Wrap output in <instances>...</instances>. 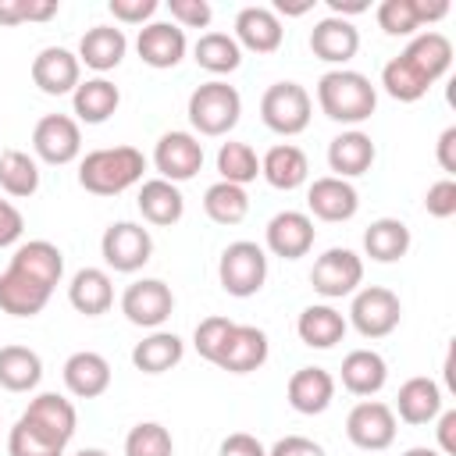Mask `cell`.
<instances>
[{
	"mask_svg": "<svg viewBox=\"0 0 456 456\" xmlns=\"http://www.w3.org/2000/svg\"><path fill=\"white\" fill-rule=\"evenodd\" d=\"M452 64V43L442 32H420L417 39H410V46L392 57L381 68V86L392 100L399 103H413L420 100Z\"/></svg>",
	"mask_w": 456,
	"mask_h": 456,
	"instance_id": "6da1fadb",
	"label": "cell"
},
{
	"mask_svg": "<svg viewBox=\"0 0 456 456\" xmlns=\"http://www.w3.org/2000/svg\"><path fill=\"white\" fill-rule=\"evenodd\" d=\"M146 171V157L135 146H107V150H93L82 157L78 164V185L93 196H118L125 189H132L135 182H142Z\"/></svg>",
	"mask_w": 456,
	"mask_h": 456,
	"instance_id": "7a4b0ae2",
	"label": "cell"
},
{
	"mask_svg": "<svg viewBox=\"0 0 456 456\" xmlns=\"http://www.w3.org/2000/svg\"><path fill=\"white\" fill-rule=\"evenodd\" d=\"M317 103L321 110L331 118V121H342V125H360L374 114L378 107V89L370 86L367 75L360 71H328L321 75L317 82Z\"/></svg>",
	"mask_w": 456,
	"mask_h": 456,
	"instance_id": "3957f363",
	"label": "cell"
},
{
	"mask_svg": "<svg viewBox=\"0 0 456 456\" xmlns=\"http://www.w3.org/2000/svg\"><path fill=\"white\" fill-rule=\"evenodd\" d=\"M242 114V96L228 82H203L189 96V121L200 135H224L239 125Z\"/></svg>",
	"mask_w": 456,
	"mask_h": 456,
	"instance_id": "277c9868",
	"label": "cell"
},
{
	"mask_svg": "<svg viewBox=\"0 0 456 456\" xmlns=\"http://www.w3.org/2000/svg\"><path fill=\"white\" fill-rule=\"evenodd\" d=\"M217 278H221V289L228 296H256L264 289V278H267V256L256 242L249 239H239L232 246H224L221 253V264H217Z\"/></svg>",
	"mask_w": 456,
	"mask_h": 456,
	"instance_id": "5b68a950",
	"label": "cell"
},
{
	"mask_svg": "<svg viewBox=\"0 0 456 456\" xmlns=\"http://www.w3.org/2000/svg\"><path fill=\"white\" fill-rule=\"evenodd\" d=\"M310 93L299 82H274L260 100V118L278 135H299L310 125Z\"/></svg>",
	"mask_w": 456,
	"mask_h": 456,
	"instance_id": "8992f818",
	"label": "cell"
},
{
	"mask_svg": "<svg viewBox=\"0 0 456 456\" xmlns=\"http://www.w3.org/2000/svg\"><path fill=\"white\" fill-rule=\"evenodd\" d=\"M403 317V303L392 289L385 285H367L353 296V306H349V321L353 328L363 335V338H385L388 331H395Z\"/></svg>",
	"mask_w": 456,
	"mask_h": 456,
	"instance_id": "52a82bcc",
	"label": "cell"
},
{
	"mask_svg": "<svg viewBox=\"0 0 456 456\" xmlns=\"http://www.w3.org/2000/svg\"><path fill=\"white\" fill-rule=\"evenodd\" d=\"M18 420H21L36 438H43V442H50V445H57V449H64V445L71 442L75 424H78L75 406H71L64 395H57V392L36 395V399L28 403V410H25Z\"/></svg>",
	"mask_w": 456,
	"mask_h": 456,
	"instance_id": "ba28073f",
	"label": "cell"
},
{
	"mask_svg": "<svg viewBox=\"0 0 456 456\" xmlns=\"http://www.w3.org/2000/svg\"><path fill=\"white\" fill-rule=\"evenodd\" d=\"M360 281H363V260L346 246H335V249H328L314 260L310 285L324 299H342V296L356 292Z\"/></svg>",
	"mask_w": 456,
	"mask_h": 456,
	"instance_id": "9c48e42d",
	"label": "cell"
},
{
	"mask_svg": "<svg viewBox=\"0 0 456 456\" xmlns=\"http://www.w3.org/2000/svg\"><path fill=\"white\" fill-rule=\"evenodd\" d=\"M100 253H103L107 267H114L121 274H132L153 256V239H150V232L142 224L114 221L100 239Z\"/></svg>",
	"mask_w": 456,
	"mask_h": 456,
	"instance_id": "30bf717a",
	"label": "cell"
},
{
	"mask_svg": "<svg viewBox=\"0 0 456 456\" xmlns=\"http://www.w3.org/2000/svg\"><path fill=\"white\" fill-rule=\"evenodd\" d=\"M346 435L356 449H367V452H381L395 442V413L392 406L378 403V399H363L349 410L346 417Z\"/></svg>",
	"mask_w": 456,
	"mask_h": 456,
	"instance_id": "8fae6325",
	"label": "cell"
},
{
	"mask_svg": "<svg viewBox=\"0 0 456 456\" xmlns=\"http://www.w3.org/2000/svg\"><path fill=\"white\" fill-rule=\"evenodd\" d=\"M175 310V296L160 278H139L121 296V314L139 328H160Z\"/></svg>",
	"mask_w": 456,
	"mask_h": 456,
	"instance_id": "7c38bea8",
	"label": "cell"
},
{
	"mask_svg": "<svg viewBox=\"0 0 456 456\" xmlns=\"http://www.w3.org/2000/svg\"><path fill=\"white\" fill-rule=\"evenodd\" d=\"M153 164L164 182H189L203 167V142L192 132H164L157 139Z\"/></svg>",
	"mask_w": 456,
	"mask_h": 456,
	"instance_id": "4fadbf2b",
	"label": "cell"
},
{
	"mask_svg": "<svg viewBox=\"0 0 456 456\" xmlns=\"http://www.w3.org/2000/svg\"><path fill=\"white\" fill-rule=\"evenodd\" d=\"M32 150L46 160V164H71L82 150V132L78 121L68 114H46L36 121L32 128Z\"/></svg>",
	"mask_w": 456,
	"mask_h": 456,
	"instance_id": "5bb4252c",
	"label": "cell"
},
{
	"mask_svg": "<svg viewBox=\"0 0 456 456\" xmlns=\"http://www.w3.org/2000/svg\"><path fill=\"white\" fill-rule=\"evenodd\" d=\"M78 53L64 50V46H46L36 53L32 61V82L46 93V96H64L78 89Z\"/></svg>",
	"mask_w": 456,
	"mask_h": 456,
	"instance_id": "9a60e30c",
	"label": "cell"
},
{
	"mask_svg": "<svg viewBox=\"0 0 456 456\" xmlns=\"http://www.w3.org/2000/svg\"><path fill=\"white\" fill-rule=\"evenodd\" d=\"M267 360V335L253 324H235L221 346V353L214 356V363L228 374H249Z\"/></svg>",
	"mask_w": 456,
	"mask_h": 456,
	"instance_id": "2e32d148",
	"label": "cell"
},
{
	"mask_svg": "<svg viewBox=\"0 0 456 456\" xmlns=\"http://www.w3.org/2000/svg\"><path fill=\"white\" fill-rule=\"evenodd\" d=\"M314 246V221L303 210H281L267 221V249L281 260H299Z\"/></svg>",
	"mask_w": 456,
	"mask_h": 456,
	"instance_id": "e0dca14e",
	"label": "cell"
},
{
	"mask_svg": "<svg viewBox=\"0 0 456 456\" xmlns=\"http://www.w3.org/2000/svg\"><path fill=\"white\" fill-rule=\"evenodd\" d=\"M50 285L36 281L32 274L18 271L7 264V271L0 274V310L11 317H36L46 303H50Z\"/></svg>",
	"mask_w": 456,
	"mask_h": 456,
	"instance_id": "ac0fdd59",
	"label": "cell"
},
{
	"mask_svg": "<svg viewBox=\"0 0 456 456\" xmlns=\"http://www.w3.org/2000/svg\"><path fill=\"white\" fill-rule=\"evenodd\" d=\"M449 14V4L445 0H381L378 4V25L388 32V36H413L420 25L428 21H438Z\"/></svg>",
	"mask_w": 456,
	"mask_h": 456,
	"instance_id": "d6986e66",
	"label": "cell"
},
{
	"mask_svg": "<svg viewBox=\"0 0 456 456\" xmlns=\"http://www.w3.org/2000/svg\"><path fill=\"white\" fill-rule=\"evenodd\" d=\"M310 50H314L317 61L346 64V61H353L356 50H360V32H356V25L346 21V18H335V14H331V18H321V21L314 25V32H310Z\"/></svg>",
	"mask_w": 456,
	"mask_h": 456,
	"instance_id": "ffe728a7",
	"label": "cell"
},
{
	"mask_svg": "<svg viewBox=\"0 0 456 456\" xmlns=\"http://www.w3.org/2000/svg\"><path fill=\"white\" fill-rule=\"evenodd\" d=\"M135 50L150 68H175L185 57V32L175 21H150L146 28H139Z\"/></svg>",
	"mask_w": 456,
	"mask_h": 456,
	"instance_id": "44dd1931",
	"label": "cell"
},
{
	"mask_svg": "<svg viewBox=\"0 0 456 456\" xmlns=\"http://www.w3.org/2000/svg\"><path fill=\"white\" fill-rule=\"evenodd\" d=\"M306 207L321 221H349L360 207V196L346 178L324 175V178H314V185L306 192Z\"/></svg>",
	"mask_w": 456,
	"mask_h": 456,
	"instance_id": "7402d4cb",
	"label": "cell"
},
{
	"mask_svg": "<svg viewBox=\"0 0 456 456\" xmlns=\"http://www.w3.org/2000/svg\"><path fill=\"white\" fill-rule=\"evenodd\" d=\"M285 395H289V406L296 413H306V417L324 413L331 406V399H335V378L324 367H299L289 378Z\"/></svg>",
	"mask_w": 456,
	"mask_h": 456,
	"instance_id": "603a6c76",
	"label": "cell"
},
{
	"mask_svg": "<svg viewBox=\"0 0 456 456\" xmlns=\"http://www.w3.org/2000/svg\"><path fill=\"white\" fill-rule=\"evenodd\" d=\"M281 21L271 7H242L235 14V43L239 50H253V53H274L281 46Z\"/></svg>",
	"mask_w": 456,
	"mask_h": 456,
	"instance_id": "cb8c5ba5",
	"label": "cell"
},
{
	"mask_svg": "<svg viewBox=\"0 0 456 456\" xmlns=\"http://www.w3.org/2000/svg\"><path fill=\"white\" fill-rule=\"evenodd\" d=\"M64 385L71 395L78 399H96L107 392L110 385V363L93 353V349H82V353H71L64 360Z\"/></svg>",
	"mask_w": 456,
	"mask_h": 456,
	"instance_id": "d4e9b609",
	"label": "cell"
},
{
	"mask_svg": "<svg viewBox=\"0 0 456 456\" xmlns=\"http://www.w3.org/2000/svg\"><path fill=\"white\" fill-rule=\"evenodd\" d=\"M125 50H128V39H125L121 28H114V25H93L82 36V43H78V64H86L93 71H110V68L121 64Z\"/></svg>",
	"mask_w": 456,
	"mask_h": 456,
	"instance_id": "484cf974",
	"label": "cell"
},
{
	"mask_svg": "<svg viewBox=\"0 0 456 456\" xmlns=\"http://www.w3.org/2000/svg\"><path fill=\"white\" fill-rule=\"evenodd\" d=\"M328 164H331V171H335V178H356V175H363V171H370V164H374V142H370V135L367 132H342V135H335L331 139V146H328Z\"/></svg>",
	"mask_w": 456,
	"mask_h": 456,
	"instance_id": "4316f807",
	"label": "cell"
},
{
	"mask_svg": "<svg viewBox=\"0 0 456 456\" xmlns=\"http://www.w3.org/2000/svg\"><path fill=\"white\" fill-rule=\"evenodd\" d=\"M260 175L267 178V185L289 192V189H299V185L306 182L310 164H306V153H303L299 146H292V142H278V146H271V150L264 153V160H260Z\"/></svg>",
	"mask_w": 456,
	"mask_h": 456,
	"instance_id": "83f0119b",
	"label": "cell"
},
{
	"mask_svg": "<svg viewBox=\"0 0 456 456\" xmlns=\"http://www.w3.org/2000/svg\"><path fill=\"white\" fill-rule=\"evenodd\" d=\"M68 299H71V306H75L78 314H86V317L107 314L110 303H114L110 274L100 271V267H82V271L71 278V285H68Z\"/></svg>",
	"mask_w": 456,
	"mask_h": 456,
	"instance_id": "f1b7e54d",
	"label": "cell"
},
{
	"mask_svg": "<svg viewBox=\"0 0 456 456\" xmlns=\"http://www.w3.org/2000/svg\"><path fill=\"white\" fill-rule=\"evenodd\" d=\"M346 317L335 310V306H328V303H317V306H306L303 314H299V321H296V331H299V338L310 346V349H331L335 342H342L346 338Z\"/></svg>",
	"mask_w": 456,
	"mask_h": 456,
	"instance_id": "f546056e",
	"label": "cell"
},
{
	"mask_svg": "<svg viewBox=\"0 0 456 456\" xmlns=\"http://www.w3.org/2000/svg\"><path fill=\"white\" fill-rule=\"evenodd\" d=\"M363 249L378 264H395L410 249V228L399 217H378L363 232Z\"/></svg>",
	"mask_w": 456,
	"mask_h": 456,
	"instance_id": "4dcf8cb0",
	"label": "cell"
},
{
	"mask_svg": "<svg viewBox=\"0 0 456 456\" xmlns=\"http://www.w3.org/2000/svg\"><path fill=\"white\" fill-rule=\"evenodd\" d=\"M11 267H18V271H25V274H32L36 281H43V285L53 289V285L61 281V274H64V256H61V249H57L53 242L32 239V242H21V246L14 249Z\"/></svg>",
	"mask_w": 456,
	"mask_h": 456,
	"instance_id": "1f68e13d",
	"label": "cell"
},
{
	"mask_svg": "<svg viewBox=\"0 0 456 456\" xmlns=\"http://www.w3.org/2000/svg\"><path fill=\"white\" fill-rule=\"evenodd\" d=\"M385 381H388V367H385L381 353H374V349H353L342 360V385L353 395H374V392L385 388Z\"/></svg>",
	"mask_w": 456,
	"mask_h": 456,
	"instance_id": "d6a6232c",
	"label": "cell"
},
{
	"mask_svg": "<svg viewBox=\"0 0 456 456\" xmlns=\"http://www.w3.org/2000/svg\"><path fill=\"white\" fill-rule=\"evenodd\" d=\"M395 410L406 424H428L442 413V388L431 378H410L395 395Z\"/></svg>",
	"mask_w": 456,
	"mask_h": 456,
	"instance_id": "836d02e7",
	"label": "cell"
},
{
	"mask_svg": "<svg viewBox=\"0 0 456 456\" xmlns=\"http://www.w3.org/2000/svg\"><path fill=\"white\" fill-rule=\"evenodd\" d=\"M71 103H75L78 121H86V125H103V121L118 110L121 93H118V86L107 82V78H86V82H78V89L71 93Z\"/></svg>",
	"mask_w": 456,
	"mask_h": 456,
	"instance_id": "e575fe53",
	"label": "cell"
},
{
	"mask_svg": "<svg viewBox=\"0 0 456 456\" xmlns=\"http://www.w3.org/2000/svg\"><path fill=\"white\" fill-rule=\"evenodd\" d=\"M135 203H139V214H142L150 224H175V221H182V214H185V200H182L178 185H171V182H164V178L142 182Z\"/></svg>",
	"mask_w": 456,
	"mask_h": 456,
	"instance_id": "d590c367",
	"label": "cell"
},
{
	"mask_svg": "<svg viewBox=\"0 0 456 456\" xmlns=\"http://www.w3.org/2000/svg\"><path fill=\"white\" fill-rule=\"evenodd\" d=\"M43 378V360L28 346H4L0 349V385L7 392H28Z\"/></svg>",
	"mask_w": 456,
	"mask_h": 456,
	"instance_id": "8d00e7d4",
	"label": "cell"
},
{
	"mask_svg": "<svg viewBox=\"0 0 456 456\" xmlns=\"http://www.w3.org/2000/svg\"><path fill=\"white\" fill-rule=\"evenodd\" d=\"M182 353H185V346L175 331H153L132 349V363L142 374H164L182 360Z\"/></svg>",
	"mask_w": 456,
	"mask_h": 456,
	"instance_id": "74e56055",
	"label": "cell"
},
{
	"mask_svg": "<svg viewBox=\"0 0 456 456\" xmlns=\"http://www.w3.org/2000/svg\"><path fill=\"white\" fill-rule=\"evenodd\" d=\"M192 53H196V64L207 68L210 75H228L242 64V50H239L235 36H228V32H203L196 39Z\"/></svg>",
	"mask_w": 456,
	"mask_h": 456,
	"instance_id": "f35d334b",
	"label": "cell"
},
{
	"mask_svg": "<svg viewBox=\"0 0 456 456\" xmlns=\"http://www.w3.org/2000/svg\"><path fill=\"white\" fill-rule=\"evenodd\" d=\"M203 210L214 224H239L246 214H249V196L242 185H232V182H214L207 192H203Z\"/></svg>",
	"mask_w": 456,
	"mask_h": 456,
	"instance_id": "ab89813d",
	"label": "cell"
},
{
	"mask_svg": "<svg viewBox=\"0 0 456 456\" xmlns=\"http://www.w3.org/2000/svg\"><path fill=\"white\" fill-rule=\"evenodd\" d=\"M0 189L7 196H18V200L32 196L39 189V167H36V160L28 153H21V150H4L0 153Z\"/></svg>",
	"mask_w": 456,
	"mask_h": 456,
	"instance_id": "60d3db41",
	"label": "cell"
},
{
	"mask_svg": "<svg viewBox=\"0 0 456 456\" xmlns=\"http://www.w3.org/2000/svg\"><path fill=\"white\" fill-rule=\"evenodd\" d=\"M217 171H221V182L246 185L260 175V160H256L249 142H224L217 150Z\"/></svg>",
	"mask_w": 456,
	"mask_h": 456,
	"instance_id": "b9f144b4",
	"label": "cell"
},
{
	"mask_svg": "<svg viewBox=\"0 0 456 456\" xmlns=\"http://www.w3.org/2000/svg\"><path fill=\"white\" fill-rule=\"evenodd\" d=\"M175 452V442H171V431L157 420H142L128 431L125 438V456H171Z\"/></svg>",
	"mask_w": 456,
	"mask_h": 456,
	"instance_id": "7bdbcfd3",
	"label": "cell"
},
{
	"mask_svg": "<svg viewBox=\"0 0 456 456\" xmlns=\"http://www.w3.org/2000/svg\"><path fill=\"white\" fill-rule=\"evenodd\" d=\"M232 328H235V321H228V317H203L196 324V338H192L196 353L214 363V356L221 353V346H224V338H228Z\"/></svg>",
	"mask_w": 456,
	"mask_h": 456,
	"instance_id": "ee69618b",
	"label": "cell"
},
{
	"mask_svg": "<svg viewBox=\"0 0 456 456\" xmlns=\"http://www.w3.org/2000/svg\"><path fill=\"white\" fill-rule=\"evenodd\" d=\"M7 452H11V456H64V449H57V445L36 438L21 420H18V424L11 428V435H7Z\"/></svg>",
	"mask_w": 456,
	"mask_h": 456,
	"instance_id": "f6af8a7d",
	"label": "cell"
},
{
	"mask_svg": "<svg viewBox=\"0 0 456 456\" xmlns=\"http://www.w3.org/2000/svg\"><path fill=\"white\" fill-rule=\"evenodd\" d=\"M167 11L175 18V25L185 32V28H207L214 11L207 0H167Z\"/></svg>",
	"mask_w": 456,
	"mask_h": 456,
	"instance_id": "bcb514c9",
	"label": "cell"
},
{
	"mask_svg": "<svg viewBox=\"0 0 456 456\" xmlns=\"http://www.w3.org/2000/svg\"><path fill=\"white\" fill-rule=\"evenodd\" d=\"M424 207H428L431 217H452L456 214V182L452 178L435 182L428 189V196H424Z\"/></svg>",
	"mask_w": 456,
	"mask_h": 456,
	"instance_id": "7dc6e473",
	"label": "cell"
},
{
	"mask_svg": "<svg viewBox=\"0 0 456 456\" xmlns=\"http://www.w3.org/2000/svg\"><path fill=\"white\" fill-rule=\"evenodd\" d=\"M107 7L114 21H125V25H142L146 18L157 14V0H110Z\"/></svg>",
	"mask_w": 456,
	"mask_h": 456,
	"instance_id": "c3c4849f",
	"label": "cell"
},
{
	"mask_svg": "<svg viewBox=\"0 0 456 456\" xmlns=\"http://www.w3.org/2000/svg\"><path fill=\"white\" fill-rule=\"evenodd\" d=\"M21 232H25L21 210H18L11 200H0V249H4V246H14V242L21 239Z\"/></svg>",
	"mask_w": 456,
	"mask_h": 456,
	"instance_id": "681fc988",
	"label": "cell"
},
{
	"mask_svg": "<svg viewBox=\"0 0 456 456\" xmlns=\"http://www.w3.org/2000/svg\"><path fill=\"white\" fill-rule=\"evenodd\" d=\"M267 456H328L314 438H303V435H285V438H278L271 449H267Z\"/></svg>",
	"mask_w": 456,
	"mask_h": 456,
	"instance_id": "f907efd6",
	"label": "cell"
},
{
	"mask_svg": "<svg viewBox=\"0 0 456 456\" xmlns=\"http://www.w3.org/2000/svg\"><path fill=\"white\" fill-rule=\"evenodd\" d=\"M217 456H267V449L260 445V438H256V435L235 431V435H228V438L221 442Z\"/></svg>",
	"mask_w": 456,
	"mask_h": 456,
	"instance_id": "816d5d0a",
	"label": "cell"
},
{
	"mask_svg": "<svg viewBox=\"0 0 456 456\" xmlns=\"http://www.w3.org/2000/svg\"><path fill=\"white\" fill-rule=\"evenodd\" d=\"M438 164L445 175H456V125H449L438 135Z\"/></svg>",
	"mask_w": 456,
	"mask_h": 456,
	"instance_id": "f5cc1de1",
	"label": "cell"
},
{
	"mask_svg": "<svg viewBox=\"0 0 456 456\" xmlns=\"http://www.w3.org/2000/svg\"><path fill=\"white\" fill-rule=\"evenodd\" d=\"M438 445L442 456H456V410H445L438 417Z\"/></svg>",
	"mask_w": 456,
	"mask_h": 456,
	"instance_id": "db71d44e",
	"label": "cell"
},
{
	"mask_svg": "<svg viewBox=\"0 0 456 456\" xmlns=\"http://www.w3.org/2000/svg\"><path fill=\"white\" fill-rule=\"evenodd\" d=\"M32 0H0V25H21L28 21Z\"/></svg>",
	"mask_w": 456,
	"mask_h": 456,
	"instance_id": "11a10c76",
	"label": "cell"
},
{
	"mask_svg": "<svg viewBox=\"0 0 456 456\" xmlns=\"http://www.w3.org/2000/svg\"><path fill=\"white\" fill-rule=\"evenodd\" d=\"M328 7L335 11V18H342V14H360V11H367V4H363V0H349V4H342V0H328Z\"/></svg>",
	"mask_w": 456,
	"mask_h": 456,
	"instance_id": "9f6ffc18",
	"label": "cell"
},
{
	"mask_svg": "<svg viewBox=\"0 0 456 456\" xmlns=\"http://www.w3.org/2000/svg\"><path fill=\"white\" fill-rule=\"evenodd\" d=\"M278 11H281V14H306V11H310V4H292V7H289L285 0H278Z\"/></svg>",
	"mask_w": 456,
	"mask_h": 456,
	"instance_id": "6f0895ef",
	"label": "cell"
},
{
	"mask_svg": "<svg viewBox=\"0 0 456 456\" xmlns=\"http://www.w3.org/2000/svg\"><path fill=\"white\" fill-rule=\"evenodd\" d=\"M403 456H442L438 449H428V445H417V449H406Z\"/></svg>",
	"mask_w": 456,
	"mask_h": 456,
	"instance_id": "680465c9",
	"label": "cell"
},
{
	"mask_svg": "<svg viewBox=\"0 0 456 456\" xmlns=\"http://www.w3.org/2000/svg\"><path fill=\"white\" fill-rule=\"evenodd\" d=\"M75 456H107V452H103V449H78Z\"/></svg>",
	"mask_w": 456,
	"mask_h": 456,
	"instance_id": "91938a15",
	"label": "cell"
}]
</instances>
